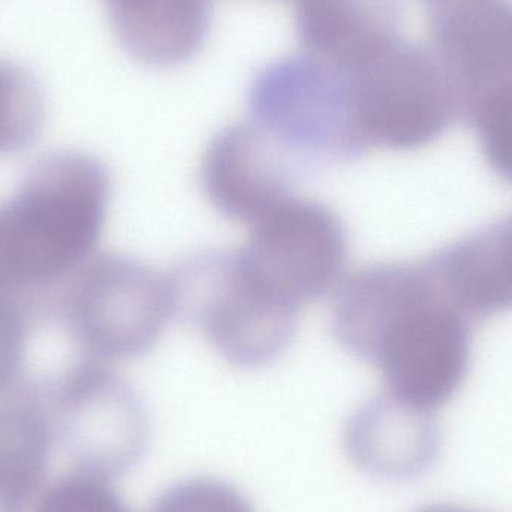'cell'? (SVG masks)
I'll use <instances>...</instances> for the list:
<instances>
[{"mask_svg": "<svg viewBox=\"0 0 512 512\" xmlns=\"http://www.w3.org/2000/svg\"><path fill=\"white\" fill-rule=\"evenodd\" d=\"M471 321L427 259L358 268L340 283L331 310L337 342L381 372L388 396L429 414L468 375Z\"/></svg>", "mask_w": 512, "mask_h": 512, "instance_id": "6da1fadb", "label": "cell"}, {"mask_svg": "<svg viewBox=\"0 0 512 512\" xmlns=\"http://www.w3.org/2000/svg\"><path fill=\"white\" fill-rule=\"evenodd\" d=\"M111 174L86 152L39 159L0 204V289L29 300L93 256L107 219Z\"/></svg>", "mask_w": 512, "mask_h": 512, "instance_id": "7a4b0ae2", "label": "cell"}, {"mask_svg": "<svg viewBox=\"0 0 512 512\" xmlns=\"http://www.w3.org/2000/svg\"><path fill=\"white\" fill-rule=\"evenodd\" d=\"M168 274L176 315L198 328L228 363L258 369L288 351L300 310L271 295L239 251L204 249L186 256Z\"/></svg>", "mask_w": 512, "mask_h": 512, "instance_id": "3957f363", "label": "cell"}, {"mask_svg": "<svg viewBox=\"0 0 512 512\" xmlns=\"http://www.w3.org/2000/svg\"><path fill=\"white\" fill-rule=\"evenodd\" d=\"M59 316L92 360L143 357L177 316L170 274L128 255L92 256L66 280Z\"/></svg>", "mask_w": 512, "mask_h": 512, "instance_id": "277c9868", "label": "cell"}, {"mask_svg": "<svg viewBox=\"0 0 512 512\" xmlns=\"http://www.w3.org/2000/svg\"><path fill=\"white\" fill-rule=\"evenodd\" d=\"M339 75L367 150L423 149L460 116L456 89L435 51L403 35Z\"/></svg>", "mask_w": 512, "mask_h": 512, "instance_id": "5b68a950", "label": "cell"}, {"mask_svg": "<svg viewBox=\"0 0 512 512\" xmlns=\"http://www.w3.org/2000/svg\"><path fill=\"white\" fill-rule=\"evenodd\" d=\"M42 387L54 441L75 471L111 481L143 459L149 414L140 394L119 373L86 358L44 379Z\"/></svg>", "mask_w": 512, "mask_h": 512, "instance_id": "8992f818", "label": "cell"}, {"mask_svg": "<svg viewBox=\"0 0 512 512\" xmlns=\"http://www.w3.org/2000/svg\"><path fill=\"white\" fill-rule=\"evenodd\" d=\"M248 104L249 120L310 173L367 152L345 81L304 54L262 68L252 81Z\"/></svg>", "mask_w": 512, "mask_h": 512, "instance_id": "52a82bcc", "label": "cell"}, {"mask_svg": "<svg viewBox=\"0 0 512 512\" xmlns=\"http://www.w3.org/2000/svg\"><path fill=\"white\" fill-rule=\"evenodd\" d=\"M240 256L252 276L283 303L300 310L343 282L348 231L325 204L292 197L252 224Z\"/></svg>", "mask_w": 512, "mask_h": 512, "instance_id": "ba28073f", "label": "cell"}, {"mask_svg": "<svg viewBox=\"0 0 512 512\" xmlns=\"http://www.w3.org/2000/svg\"><path fill=\"white\" fill-rule=\"evenodd\" d=\"M309 168L251 120L219 131L200 170L204 195L231 221L255 224L294 192Z\"/></svg>", "mask_w": 512, "mask_h": 512, "instance_id": "9c48e42d", "label": "cell"}, {"mask_svg": "<svg viewBox=\"0 0 512 512\" xmlns=\"http://www.w3.org/2000/svg\"><path fill=\"white\" fill-rule=\"evenodd\" d=\"M427 8L429 45L462 116L480 96L512 83V0H436Z\"/></svg>", "mask_w": 512, "mask_h": 512, "instance_id": "30bf717a", "label": "cell"}, {"mask_svg": "<svg viewBox=\"0 0 512 512\" xmlns=\"http://www.w3.org/2000/svg\"><path fill=\"white\" fill-rule=\"evenodd\" d=\"M345 447L355 465L384 480H408L438 457L441 432L435 417L387 393L360 406L346 423Z\"/></svg>", "mask_w": 512, "mask_h": 512, "instance_id": "8fae6325", "label": "cell"}, {"mask_svg": "<svg viewBox=\"0 0 512 512\" xmlns=\"http://www.w3.org/2000/svg\"><path fill=\"white\" fill-rule=\"evenodd\" d=\"M399 0H298L301 54L333 71H351L402 36Z\"/></svg>", "mask_w": 512, "mask_h": 512, "instance_id": "7c38bea8", "label": "cell"}, {"mask_svg": "<svg viewBox=\"0 0 512 512\" xmlns=\"http://www.w3.org/2000/svg\"><path fill=\"white\" fill-rule=\"evenodd\" d=\"M54 432L42 381L0 390V512H27L50 466Z\"/></svg>", "mask_w": 512, "mask_h": 512, "instance_id": "4fadbf2b", "label": "cell"}, {"mask_svg": "<svg viewBox=\"0 0 512 512\" xmlns=\"http://www.w3.org/2000/svg\"><path fill=\"white\" fill-rule=\"evenodd\" d=\"M114 35L144 65L171 68L203 48L212 0H102Z\"/></svg>", "mask_w": 512, "mask_h": 512, "instance_id": "5bb4252c", "label": "cell"}, {"mask_svg": "<svg viewBox=\"0 0 512 512\" xmlns=\"http://www.w3.org/2000/svg\"><path fill=\"white\" fill-rule=\"evenodd\" d=\"M450 300L469 318L512 309V215L430 255Z\"/></svg>", "mask_w": 512, "mask_h": 512, "instance_id": "9a60e30c", "label": "cell"}, {"mask_svg": "<svg viewBox=\"0 0 512 512\" xmlns=\"http://www.w3.org/2000/svg\"><path fill=\"white\" fill-rule=\"evenodd\" d=\"M47 107L32 71L0 59V158L20 155L41 137Z\"/></svg>", "mask_w": 512, "mask_h": 512, "instance_id": "2e32d148", "label": "cell"}, {"mask_svg": "<svg viewBox=\"0 0 512 512\" xmlns=\"http://www.w3.org/2000/svg\"><path fill=\"white\" fill-rule=\"evenodd\" d=\"M462 117L477 135L493 173L512 183V83L480 96Z\"/></svg>", "mask_w": 512, "mask_h": 512, "instance_id": "e0dca14e", "label": "cell"}, {"mask_svg": "<svg viewBox=\"0 0 512 512\" xmlns=\"http://www.w3.org/2000/svg\"><path fill=\"white\" fill-rule=\"evenodd\" d=\"M32 512H132L110 481L72 472L54 481L36 499Z\"/></svg>", "mask_w": 512, "mask_h": 512, "instance_id": "ac0fdd59", "label": "cell"}, {"mask_svg": "<svg viewBox=\"0 0 512 512\" xmlns=\"http://www.w3.org/2000/svg\"><path fill=\"white\" fill-rule=\"evenodd\" d=\"M149 512H254L245 496L224 481L192 478L165 490Z\"/></svg>", "mask_w": 512, "mask_h": 512, "instance_id": "d6986e66", "label": "cell"}, {"mask_svg": "<svg viewBox=\"0 0 512 512\" xmlns=\"http://www.w3.org/2000/svg\"><path fill=\"white\" fill-rule=\"evenodd\" d=\"M417 512H478L465 510V508L453 507V505H429V507L421 508Z\"/></svg>", "mask_w": 512, "mask_h": 512, "instance_id": "ffe728a7", "label": "cell"}, {"mask_svg": "<svg viewBox=\"0 0 512 512\" xmlns=\"http://www.w3.org/2000/svg\"><path fill=\"white\" fill-rule=\"evenodd\" d=\"M426 5H430V3L436 2V0H423Z\"/></svg>", "mask_w": 512, "mask_h": 512, "instance_id": "44dd1931", "label": "cell"}, {"mask_svg": "<svg viewBox=\"0 0 512 512\" xmlns=\"http://www.w3.org/2000/svg\"><path fill=\"white\" fill-rule=\"evenodd\" d=\"M9 297H0V300H8Z\"/></svg>", "mask_w": 512, "mask_h": 512, "instance_id": "7402d4cb", "label": "cell"}]
</instances>
